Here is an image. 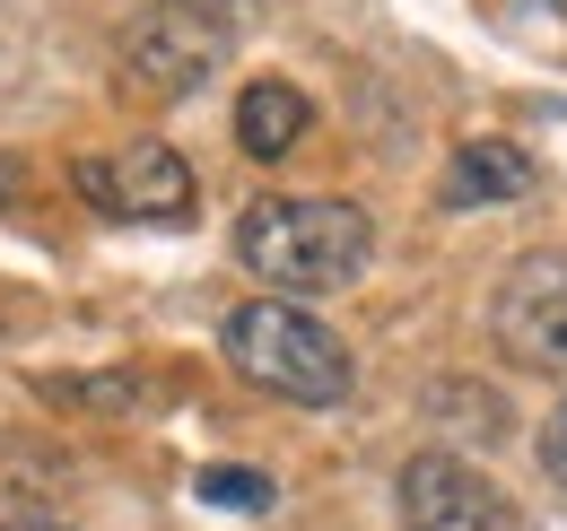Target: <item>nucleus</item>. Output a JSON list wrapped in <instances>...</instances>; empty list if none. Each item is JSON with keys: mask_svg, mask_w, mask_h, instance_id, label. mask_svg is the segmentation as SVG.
<instances>
[{"mask_svg": "<svg viewBox=\"0 0 567 531\" xmlns=\"http://www.w3.org/2000/svg\"><path fill=\"white\" fill-rule=\"evenodd\" d=\"M236 262L271 296H341L375 262V218L332 192H271L236 218Z\"/></svg>", "mask_w": 567, "mask_h": 531, "instance_id": "1", "label": "nucleus"}, {"mask_svg": "<svg viewBox=\"0 0 567 531\" xmlns=\"http://www.w3.org/2000/svg\"><path fill=\"white\" fill-rule=\"evenodd\" d=\"M218 348H227V366H236L254 393L288 400V409H341L350 384H358L341 332H332L323 314L288 305V296H254V305H236V314L218 323Z\"/></svg>", "mask_w": 567, "mask_h": 531, "instance_id": "2", "label": "nucleus"}, {"mask_svg": "<svg viewBox=\"0 0 567 531\" xmlns=\"http://www.w3.org/2000/svg\"><path fill=\"white\" fill-rule=\"evenodd\" d=\"M245 18H254V0H141L132 27H123V79L141 96L184 105L227 70Z\"/></svg>", "mask_w": 567, "mask_h": 531, "instance_id": "3", "label": "nucleus"}, {"mask_svg": "<svg viewBox=\"0 0 567 531\" xmlns=\"http://www.w3.org/2000/svg\"><path fill=\"white\" fill-rule=\"evenodd\" d=\"M71 192L105 218V227H184L202 209L193 184V157L166 148V139H132V148H105V157H71Z\"/></svg>", "mask_w": 567, "mask_h": 531, "instance_id": "4", "label": "nucleus"}, {"mask_svg": "<svg viewBox=\"0 0 567 531\" xmlns=\"http://www.w3.org/2000/svg\"><path fill=\"white\" fill-rule=\"evenodd\" d=\"M489 340L524 375H567V253L542 244L489 288Z\"/></svg>", "mask_w": 567, "mask_h": 531, "instance_id": "5", "label": "nucleus"}, {"mask_svg": "<svg viewBox=\"0 0 567 531\" xmlns=\"http://www.w3.org/2000/svg\"><path fill=\"white\" fill-rule=\"evenodd\" d=\"M393 531H515V506L463 454H411L393 479Z\"/></svg>", "mask_w": 567, "mask_h": 531, "instance_id": "6", "label": "nucleus"}, {"mask_svg": "<svg viewBox=\"0 0 567 531\" xmlns=\"http://www.w3.org/2000/svg\"><path fill=\"white\" fill-rule=\"evenodd\" d=\"M533 192V157L515 139H463L445 166V209H489V200H524Z\"/></svg>", "mask_w": 567, "mask_h": 531, "instance_id": "7", "label": "nucleus"}, {"mask_svg": "<svg viewBox=\"0 0 567 531\" xmlns=\"http://www.w3.org/2000/svg\"><path fill=\"white\" fill-rule=\"evenodd\" d=\"M315 123V105H306V87H288V79H245V96H236V148L245 157H288L297 139Z\"/></svg>", "mask_w": 567, "mask_h": 531, "instance_id": "8", "label": "nucleus"}, {"mask_svg": "<svg viewBox=\"0 0 567 531\" xmlns=\"http://www.w3.org/2000/svg\"><path fill=\"white\" fill-rule=\"evenodd\" d=\"M193 497H202V506H227V514H271V506H280V488H271L262 470H236V462H210L193 479Z\"/></svg>", "mask_w": 567, "mask_h": 531, "instance_id": "9", "label": "nucleus"}, {"mask_svg": "<svg viewBox=\"0 0 567 531\" xmlns=\"http://www.w3.org/2000/svg\"><path fill=\"white\" fill-rule=\"evenodd\" d=\"M533 454H542V470H550V479L567 488V400L550 409V418H542V436H533Z\"/></svg>", "mask_w": 567, "mask_h": 531, "instance_id": "10", "label": "nucleus"}, {"mask_svg": "<svg viewBox=\"0 0 567 531\" xmlns=\"http://www.w3.org/2000/svg\"><path fill=\"white\" fill-rule=\"evenodd\" d=\"M0 531H71V523H44V514H9Z\"/></svg>", "mask_w": 567, "mask_h": 531, "instance_id": "11", "label": "nucleus"}]
</instances>
